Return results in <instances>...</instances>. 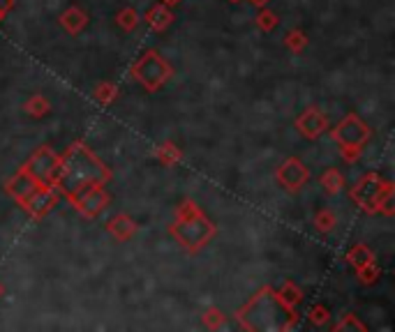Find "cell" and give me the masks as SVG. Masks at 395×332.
<instances>
[{"label":"cell","instance_id":"1","mask_svg":"<svg viewBox=\"0 0 395 332\" xmlns=\"http://www.w3.org/2000/svg\"><path fill=\"white\" fill-rule=\"evenodd\" d=\"M109 176L111 174H109L107 166H104L102 159L95 157L88 145L79 141L65 152V157H61L56 176H54V185L58 187L61 194L70 198L85 187L104 185L109 180Z\"/></svg>","mask_w":395,"mask_h":332},{"label":"cell","instance_id":"2","mask_svg":"<svg viewBox=\"0 0 395 332\" xmlns=\"http://www.w3.org/2000/svg\"><path fill=\"white\" fill-rule=\"evenodd\" d=\"M239 318L247 330H289L296 323L294 309H289L271 289L259 291L239 311Z\"/></svg>","mask_w":395,"mask_h":332},{"label":"cell","instance_id":"3","mask_svg":"<svg viewBox=\"0 0 395 332\" xmlns=\"http://www.w3.org/2000/svg\"><path fill=\"white\" fill-rule=\"evenodd\" d=\"M169 231L171 236L190 251H199L203 245L210 242V238L215 236L213 222L190 201L179 210V219H176V224H171Z\"/></svg>","mask_w":395,"mask_h":332},{"label":"cell","instance_id":"4","mask_svg":"<svg viewBox=\"0 0 395 332\" xmlns=\"http://www.w3.org/2000/svg\"><path fill=\"white\" fill-rule=\"evenodd\" d=\"M174 74V70L169 68L167 61L157 51H146L139 61L132 68V76L139 81L148 92H155L169 81V76Z\"/></svg>","mask_w":395,"mask_h":332},{"label":"cell","instance_id":"5","mask_svg":"<svg viewBox=\"0 0 395 332\" xmlns=\"http://www.w3.org/2000/svg\"><path fill=\"white\" fill-rule=\"evenodd\" d=\"M388 187H391V183H384L377 174H367L363 180L352 189V198L354 203H358L365 212H379V203Z\"/></svg>","mask_w":395,"mask_h":332},{"label":"cell","instance_id":"6","mask_svg":"<svg viewBox=\"0 0 395 332\" xmlns=\"http://www.w3.org/2000/svg\"><path fill=\"white\" fill-rule=\"evenodd\" d=\"M333 138L340 148H363V143L370 138V127L356 114H352L335 127Z\"/></svg>","mask_w":395,"mask_h":332},{"label":"cell","instance_id":"7","mask_svg":"<svg viewBox=\"0 0 395 332\" xmlns=\"http://www.w3.org/2000/svg\"><path fill=\"white\" fill-rule=\"evenodd\" d=\"M58 196H61V191H58V187L54 183L37 185V187L21 201V208L28 212L32 219H39V217L47 215L51 208H54Z\"/></svg>","mask_w":395,"mask_h":332},{"label":"cell","instance_id":"8","mask_svg":"<svg viewBox=\"0 0 395 332\" xmlns=\"http://www.w3.org/2000/svg\"><path fill=\"white\" fill-rule=\"evenodd\" d=\"M58 162H61V157H58L49 145H44V148H39L35 155L26 162L23 171H28L39 185H47V183H54Z\"/></svg>","mask_w":395,"mask_h":332},{"label":"cell","instance_id":"9","mask_svg":"<svg viewBox=\"0 0 395 332\" xmlns=\"http://www.w3.org/2000/svg\"><path fill=\"white\" fill-rule=\"evenodd\" d=\"M70 201L83 217H95L109 205V194L102 185H93V187H85L77 191L74 196H70Z\"/></svg>","mask_w":395,"mask_h":332},{"label":"cell","instance_id":"10","mask_svg":"<svg viewBox=\"0 0 395 332\" xmlns=\"http://www.w3.org/2000/svg\"><path fill=\"white\" fill-rule=\"evenodd\" d=\"M307 180H310V171H307V166L296 157H289L278 169V183L289 191L301 189Z\"/></svg>","mask_w":395,"mask_h":332},{"label":"cell","instance_id":"11","mask_svg":"<svg viewBox=\"0 0 395 332\" xmlns=\"http://www.w3.org/2000/svg\"><path fill=\"white\" fill-rule=\"evenodd\" d=\"M296 127H298V132L305 138H317L326 132L328 121H326V116L321 114L319 109H307L305 114L296 121Z\"/></svg>","mask_w":395,"mask_h":332},{"label":"cell","instance_id":"12","mask_svg":"<svg viewBox=\"0 0 395 332\" xmlns=\"http://www.w3.org/2000/svg\"><path fill=\"white\" fill-rule=\"evenodd\" d=\"M37 185H39V183L35 180V178H32V176L28 174V171H23V169H21L14 178H12V180H8V185H5V191H8L10 196H14L17 201L21 203L23 198L28 196L30 191L37 187Z\"/></svg>","mask_w":395,"mask_h":332},{"label":"cell","instance_id":"13","mask_svg":"<svg viewBox=\"0 0 395 332\" xmlns=\"http://www.w3.org/2000/svg\"><path fill=\"white\" fill-rule=\"evenodd\" d=\"M107 229H109L111 236L118 238V240H128V238L134 236L136 224H134V219L128 217V215H116V217L109 219Z\"/></svg>","mask_w":395,"mask_h":332},{"label":"cell","instance_id":"14","mask_svg":"<svg viewBox=\"0 0 395 332\" xmlns=\"http://www.w3.org/2000/svg\"><path fill=\"white\" fill-rule=\"evenodd\" d=\"M146 21L150 23V28H153V30H164L171 21H174V14H171L169 5L162 3V5H155V8L148 10Z\"/></svg>","mask_w":395,"mask_h":332},{"label":"cell","instance_id":"15","mask_svg":"<svg viewBox=\"0 0 395 332\" xmlns=\"http://www.w3.org/2000/svg\"><path fill=\"white\" fill-rule=\"evenodd\" d=\"M85 21H88V17H85L79 8H70V10L61 17V23L72 32V35H77L79 30H83V28H85Z\"/></svg>","mask_w":395,"mask_h":332},{"label":"cell","instance_id":"16","mask_svg":"<svg viewBox=\"0 0 395 332\" xmlns=\"http://www.w3.org/2000/svg\"><path fill=\"white\" fill-rule=\"evenodd\" d=\"M321 187H324L326 194H340L342 187H345V178L338 169H328L324 176H321Z\"/></svg>","mask_w":395,"mask_h":332},{"label":"cell","instance_id":"17","mask_svg":"<svg viewBox=\"0 0 395 332\" xmlns=\"http://www.w3.org/2000/svg\"><path fill=\"white\" fill-rule=\"evenodd\" d=\"M347 261L352 263L354 268H361V265L370 263V261H374V258H372L370 249H367L365 245H356V247H352V249H349V254H347Z\"/></svg>","mask_w":395,"mask_h":332},{"label":"cell","instance_id":"18","mask_svg":"<svg viewBox=\"0 0 395 332\" xmlns=\"http://www.w3.org/2000/svg\"><path fill=\"white\" fill-rule=\"evenodd\" d=\"M278 298H280V300H282V302H285V304H287V307H289V309H294V307H296V304H298V302H301V291H298V289H296V287H294V284H289V282H285V287H282V291H280V293H278Z\"/></svg>","mask_w":395,"mask_h":332},{"label":"cell","instance_id":"19","mask_svg":"<svg viewBox=\"0 0 395 332\" xmlns=\"http://www.w3.org/2000/svg\"><path fill=\"white\" fill-rule=\"evenodd\" d=\"M116 21H118V25H123L125 30H134L136 23H139V14H136L134 10L125 8L116 14Z\"/></svg>","mask_w":395,"mask_h":332},{"label":"cell","instance_id":"20","mask_svg":"<svg viewBox=\"0 0 395 332\" xmlns=\"http://www.w3.org/2000/svg\"><path fill=\"white\" fill-rule=\"evenodd\" d=\"M26 111H28L30 116H35V118H39V116H47V111H49V102L44 99L42 95H35L30 99L28 104H26Z\"/></svg>","mask_w":395,"mask_h":332},{"label":"cell","instance_id":"21","mask_svg":"<svg viewBox=\"0 0 395 332\" xmlns=\"http://www.w3.org/2000/svg\"><path fill=\"white\" fill-rule=\"evenodd\" d=\"M157 157H160L164 164H174V162H179V159H181V150L176 148V145H171V143H164L162 148L157 150Z\"/></svg>","mask_w":395,"mask_h":332},{"label":"cell","instance_id":"22","mask_svg":"<svg viewBox=\"0 0 395 332\" xmlns=\"http://www.w3.org/2000/svg\"><path fill=\"white\" fill-rule=\"evenodd\" d=\"M356 270H358V277H361V282H363V284H372L379 277V268L372 261L361 265V268H356Z\"/></svg>","mask_w":395,"mask_h":332},{"label":"cell","instance_id":"23","mask_svg":"<svg viewBox=\"0 0 395 332\" xmlns=\"http://www.w3.org/2000/svg\"><path fill=\"white\" fill-rule=\"evenodd\" d=\"M285 42L292 51H303V49H305V44H307V39H305V35H303V30H292L287 35Z\"/></svg>","mask_w":395,"mask_h":332},{"label":"cell","instance_id":"24","mask_svg":"<svg viewBox=\"0 0 395 332\" xmlns=\"http://www.w3.org/2000/svg\"><path fill=\"white\" fill-rule=\"evenodd\" d=\"M314 224H317V229L321 231V234H328L333 227H335V217H333V212H328V210H321L317 219H314Z\"/></svg>","mask_w":395,"mask_h":332},{"label":"cell","instance_id":"25","mask_svg":"<svg viewBox=\"0 0 395 332\" xmlns=\"http://www.w3.org/2000/svg\"><path fill=\"white\" fill-rule=\"evenodd\" d=\"M116 95H118V88H116V85H111V83H102V85H97V88H95L97 102H111Z\"/></svg>","mask_w":395,"mask_h":332},{"label":"cell","instance_id":"26","mask_svg":"<svg viewBox=\"0 0 395 332\" xmlns=\"http://www.w3.org/2000/svg\"><path fill=\"white\" fill-rule=\"evenodd\" d=\"M256 25H259L261 30H273L278 28V17L273 14V12H261L259 17H256Z\"/></svg>","mask_w":395,"mask_h":332},{"label":"cell","instance_id":"27","mask_svg":"<svg viewBox=\"0 0 395 332\" xmlns=\"http://www.w3.org/2000/svg\"><path fill=\"white\" fill-rule=\"evenodd\" d=\"M310 321L314 325H324L328 321V309L321 307V304H314V307L310 309Z\"/></svg>","mask_w":395,"mask_h":332},{"label":"cell","instance_id":"28","mask_svg":"<svg viewBox=\"0 0 395 332\" xmlns=\"http://www.w3.org/2000/svg\"><path fill=\"white\" fill-rule=\"evenodd\" d=\"M338 330H365V325L361 321H356V316H354V314H347L345 321L338 325Z\"/></svg>","mask_w":395,"mask_h":332},{"label":"cell","instance_id":"29","mask_svg":"<svg viewBox=\"0 0 395 332\" xmlns=\"http://www.w3.org/2000/svg\"><path fill=\"white\" fill-rule=\"evenodd\" d=\"M203 321H206V325H210V328H217V325L225 323V316H222L217 309H210V311H206V318H203Z\"/></svg>","mask_w":395,"mask_h":332},{"label":"cell","instance_id":"30","mask_svg":"<svg viewBox=\"0 0 395 332\" xmlns=\"http://www.w3.org/2000/svg\"><path fill=\"white\" fill-rule=\"evenodd\" d=\"M12 5H14V0H0V19L12 10Z\"/></svg>","mask_w":395,"mask_h":332},{"label":"cell","instance_id":"31","mask_svg":"<svg viewBox=\"0 0 395 332\" xmlns=\"http://www.w3.org/2000/svg\"><path fill=\"white\" fill-rule=\"evenodd\" d=\"M250 3H252V5H256V8H263V5H266L268 0H250Z\"/></svg>","mask_w":395,"mask_h":332},{"label":"cell","instance_id":"32","mask_svg":"<svg viewBox=\"0 0 395 332\" xmlns=\"http://www.w3.org/2000/svg\"><path fill=\"white\" fill-rule=\"evenodd\" d=\"M164 5H174V3H179V0H162Z\"/></svg>","mask_w":395,"mask_h":332},{"label":"cell","instance_id":"33","mask_svg":"<svg viewBox=\"0 0 395 332\" xmlns=\"http://www.w3.org/2000/svg\"><path fill=\"white\" fill-rule=\"evenodd\" d=\"M0 295H3V287H0Z\"/></svg>","mask_w":395,"mask_h":332},{"label":"cell","instance_id":"34","mask_svg":"<svg viewBox=\"0 0 395 332\" xmlns=\"http://www.w3.org/2000/svg\"><path fill=\"white\" fill-rule=\"evenodd\" d=\"M232 3H239V0H232Z\"/></svg>","mask_w":395,"mask_h":332}]
</instances>
